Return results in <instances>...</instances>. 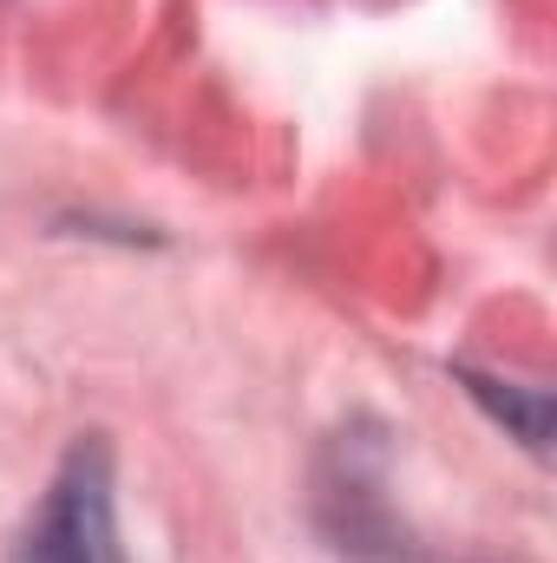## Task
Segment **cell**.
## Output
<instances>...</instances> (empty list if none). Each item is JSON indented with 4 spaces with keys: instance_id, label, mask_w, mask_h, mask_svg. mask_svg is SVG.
<instances>
[{
    "instance_id": "obj_1",
    "label": "cell",
    "mask_w": 557,
    "mask_h": 563,
    "mask_svg": "<svg viewBox=\"0 0 557 563\" xmlns=\"http://www.w3.org/2000/svg\"><path fill=\"white\" fill-rule=\"evenodd\" d=\"M7 563H125L119 544V498H112V452L79 439L53 472L40 511L26 518Z\"/></svg>"
}]
</instances>
